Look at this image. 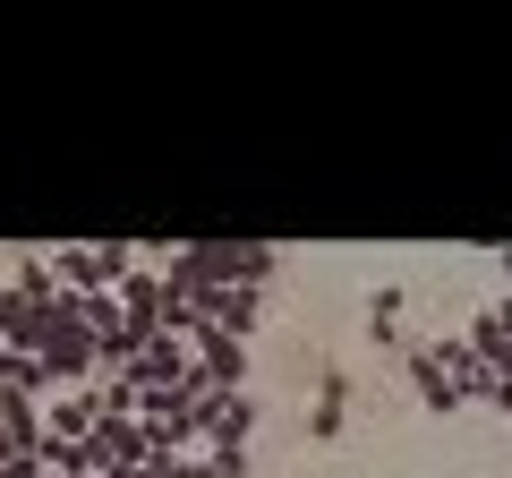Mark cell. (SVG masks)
Wrapping results in <instances>:
<instances>
[{
    "label": "cell",
    "mask_w": 512,
    "mask_h": 478,
    "mask_svg": "<svg viewBox=\"0 0 512 478\" xmlns=\"http://www.w3.org/2000/svg\"><path fill=\"white\" fill-rule=\"evenodd\" d=\"M402 368H410V393H419L427 419H461V385H453V359H444V342H410L402 350Z\"/></svg>",
    "instance_id": "cell-1"
},
{
    "label": "cell",
    "mask_w": 512,
    "mask_h": 478,
    "mask_svg": "<svg viewBox=\"0 0 512 478\" xmlns=\"http://www.w3.org/2000/svg\"><path fill=\"white\" fill-rule=\"evenodd\" d=\"M188 427H197V453H231V444L248 453V436H256V393H205Z\"/></svg>",
    "instance_id": "cell-2"
},
{
    "label": "cell",
    "mask_w": 512,
    "mask_h": 478,
    "mask_svg": "<svg viewBox=\"0 0 512 478\" xmlns=\"http://www.w3.org/2000/svg\"><path fill=\"white\" fill-rule=\"evenodd\" d=\"M188 350H197V376H205L214 393H248V359H256L248 342H231V333L197 325V342H188Z\"/></svg>",
    "instance_id": "cell-3"
},
{
    "label": "cell",
    "mask_w": 512,
    "mask_h": 478,
    "mask_svg": "<svg viewBox=\"0 0 512 478\" xmlns=\"http://www.w3.org/2000/svg\"><path fill=\"white\" fill-rule=\"evenodd\" d=\"M188 368H197V350H188L180 333H154V342L137 350V368H128V385H137V393H163V385H180Z\"/></svg>",
    "instance_id": "cell-4"
},
{
    "label": "cell",
    "mask_w": 512,
    "mask_h": 478,
    "mask_svg": "<svg viewBox=\"0 0 512 478\" xmlns=\"http://www.w3.org/2000/svg\"><path fill=\"white\" fill-rule=\"evenodd\" d=\"M52 427H43V402H0V461H43Z\"/></svg>",
    "instance_id": "cell-5"
},
{
    "label": "cell",
    "mask_w": 512,
    "mask_h": 478,
    "mask_svg": "<svg viewBox=\"0 0 512 478\" xmlns=\"http://www.w3.org/2000/svg\"><path fill=\"white\" fill-rule=\"evenodd\" d=\"M43 427H52V444H86L94 427H103V402H94V385H86V393H52V402H43Z\"/></svg>",
    "instance_id": "cell-6"
},
{
    "label": "cell",
    "mask_w": 512,
    "mask_h": 478,
    "mask_svg": "<svg viewBox=\"0 0 512 478\" xmlns=\"http://www.w3.org/2000/svg\"><path fill=\"white\" fill-rule=\"evenodd\" d=\"M342 427H350V376L325 368L316 376V410H308V444H342Z\"/></svg>",
    "instance_id": "cell-7"
},
{
    "label": "cell",
    "mask_w": 512,
    "mask_h": 478,
    "mask_svg": "<svg viewBox=\"0 0 512 478\" xmlns=\"http://www.w3.org/2000/svg\"><path fill=\"white\" fill-rule=\"evenodd\" d=\"M402 308H410V291H402V282H376V291H367V342H376V350H393V359L410 350Z\"/></svg>",
    "instance_id": "cell-8"
},
{
    "label": "cell",
    "mask_w": 512,
    "mask_h": 478,
    "mask_svg": "<svg viewBox=\"0 0 512 478\" xmlns=\"http://www.w3.org/2000/svg\"><path fill=\"white\" fill-rule=\"evenodd\" d=\"M444 359H453V385H461V402H487L495 410V393H504V385H495V368H487V359H478V350L470 342H461V333H444Z\"/></svg>",
    "instance_id": "cell-9"
},
{
    "label": "cell",
    "mask_w": 512,
    "mask_h": 478,
    "mask_svg": "<svg viewBox=\"0 0 512 478\" xmlns=\"http://www.w3.org/2000/svg\"><path fill=\"white\" fill-rule=\"evenodd\" d=\"M18 299L26 308H60V299H69L60 291V265L52 257H18Z\"/></svg>",
    "instance_id": "cell-10"
},
{
    "label": "cell",
    "mask_w": 512,
    "mask_h": 478,
    "mask_svg": "<svg viewBox=\"0 0 512 478\" xmlns=\"http://www.w3.org/2000/svg\"><path fill=\"white\" fill-rule=\"evenodd\" d=\"M197 478H248V453H239V444L231 453H197Z\"/></svg>",
    "instance_id": "cell-11"
},
{
    "label": "cell",
    "mask_w": 512,
    "mask_h": 478,
    "mask_svg": "<svg viewBox=\"0 0 512 478\" xmlns=\"http://www.w3.org/2000/svg\"><path fill=\"white\" fill-rule=\"evenodd\" d=\"M495 291H512V248H495Z\"/></svg>",
    "instance_id": "cell-12"
}]
</instances>
